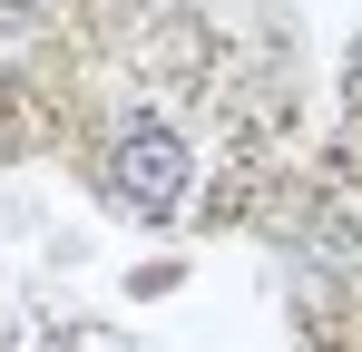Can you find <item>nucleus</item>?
I'll return each instance as SVG.
<instances>
[{
    "mask_svg": "<svg viewBox=\"0 0 362 352\" xmlns=\"http://www.w3.org/2000/svg\"><path fill=\"white\" fill-rule=\"evenodd\" d=\"M49 0H0V30H20V20H40Z\"/></svg>",
    "mask_w": 362,
    "mask_h": 352,
    "instance_id": "nucleus-2",
    "label": "nucleus"
},
{
    "mask_svg": "<svg viewBox=\"0 0 362 352\" xmlns=\"http://www.w3.org/2000/svg\"><path fill=\"white\" fill-rule=\"evenodd\" d=\"M186 176H196V157H186L177 127H127L118 147H108V196H118L137 225H167V216H177Z\"/></svg>",
    "mask_w": 362,
    "mask_h": 352,
    "instance_id": "nucleus-1",
    "label": "nucleus"
}]
</instances>
